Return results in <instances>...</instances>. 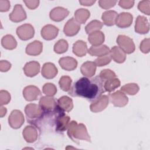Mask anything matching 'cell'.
Here are the masks:
<instances>
[{
  "label": "cell",
  "mask_w": 150,
  "mask_h": 150,
  "mask_svg": "<svg viewBox=\"0 0 150 150\" xmlns=\"http://www.w3.org/2000/svg\"><path fill=\"white\" fill-rule=\"evenodd\" d=\"M109 98L106 95L101 96V97L95 103H92L90 106V110L93 112H98L104 110L108 104Z\"/></svg>",
  "instance_id": "cell-17"
},
{
  "label": "cell",
  "mask_w": 150,
  "mask_h": 150,
  "mask_svg": "<svg viewBox=\"0 0 150 150\" xmlns=\"http://www.w3.org/2000/svg\"><path fill=\"white\" fill-rule=\"evenodd\" d=\"M2 46L8 50H12L16 48L17 42L15 39L11 35H7L4 36L1 40Z\"/></svg>",
  "instance_id": "cell-31"
},
{
  "label": "cell",
  "mask_w": 150,
  "mask_h": 150,
  "mask_svg": "<svg viewBox=\"0 0 150 150\" xmlns=\"http://www.w3.org/2000/svg\"><path fill=\"white\" fill-rule=\"evenodd\" d=\"M117 3V1H99L98 4L100 7L107 9L114 6Z\"/></svg>",
  "instance_id": "cell-42"
},
{
  "label": "cell",
  "mask_w": 150,
  "mask_h": 150,
  "mask_svg": "<svg viewBox=\"0 0 150 150\" xmlns=\"http://www.w3.org/2000/svg\"><path fill=\"white\" fill-rule=\"evenodd\" d=\"M39 70L40 64L35 61H31L27 63L23 67V71L25 75L30 77L35 76L39 73Z\"/></svg>",
  "instance_id": "cell-18"
},
{
  "label": "cell",
  "mask_w": 150,
  "mask_h": 150,
  "mask_svg": "<svg viewBox=\"0 0 150 150\" xmlns=\"http://www.w3.org/2000/svg\"><path fill=\"white\" fill-rule=\"evenodd\" d=\"M71 79L69 76H63L60 78L59 84L62 90L64 91H69L71 88Z\"/></svg>",
  "instance_id": "cell-35"
},
{
  "label": "cell",
  "mask_w": 150,
  "mask_h": 150,
  "mask_svg": "<svg viewBox=\"0 0 150 150\" xmlns=\"http://www.w3.org/2000/svg\"><path fill=\"white\" fill-rule=\"evenodd\" d=\"M57 74V69L55 65L52 63H46L42 69V75L46 79L54 78Z\"/></svg>",
  "instance_id": "cell-20"
},
{
  "label": "cell",
  "mask_w": 150,
  "mask_h": 150,
  "mask_svg": "<svg viewBox=\"0 0 150 150\" xmlns=\"http://www.w3.org/2000/svg\"><path fill=\"white\" fill-rule=\"evenodd\" d=\"M134 1H120L119 5L125 9H129L134 6Z\"/></svg>",
  "instance_id": "cell-44"
},
{
  "label": "cell",
  "mask_w": 150,
  "mask_h": 150,
  "mask_svg": "<svg viewBox=\"0 0 150 150\" xmlns=\"http://www.w3.org/2000/svg\"><path fill=\"white\" fill-rule=\"evenodd\" d=\"M111 60V57L110 54H108L103 56L98 57L95 60L94 62L95 63L96 66L101 67L110 63Z\"/></svg>",
  "instance_id": "cell-38"
},
{
  "label": "cell",
  "mask_w": 150,
  "mask_h": 150,
  "mask_svg": "<svg viewBox=\"0 0 150 150\" xmlns=\"http://www.w3.org/2000/svg\"><path fill=\"white\" fill-rule=\"evenodd\" d=\"M60 67L67 71H71L74 70L77 66V60L71 57H65L60 58L59 60Z\"/></svg>",
  "instance_id": "cell-19"
},
{
  "label": "cell",
  "mask_w": 150,
  "mask_h": 150,
  "mask_svg": "<svg viewBox=\"0 0 150 150\" xmlns=\"http://www.w3.org/2000/svg\"><path fill=\"white\" fill-rule=\"evenodd\" d=\"M69 121L70 117L66 115L65 113L58 115L55 118L56 131L57 132H64L68 128Z\"/></svg>",
  "instance_id": "cell-15"
},
{
  "label": "cell",
  "mask_w": 150,
  "mask_h": 150,
  "mask_svg": "<svg viewBox=\"0 0 150 150\" xmlns=\"http://www.w3.org/2000/svg\"><path fill=\"white\" fill-rule=\"evenodd\" d=\"M149 3L150 1L149 0L139 2L138 5V9L147 15H149Z\"/></svg>",
  "instance_id": "cell-40"
},
{
  "label": "cell",
  "mask_w": 150,
  "mask_h": 150,
  "mask_svg": "<svg viewBox=\"0 0 150 150\" xmlns=\"http://www.w3.org/2000/svg\"><path fill=\"white\" fill-rule=\"evenodd\" d=\"M69 11L62 7H56L53 9L50 12V18L55 22H60L63 21L68 16Z\"/></svg>",
  "instance_id": "cell-16"
},
{
  "label": "cell",
  "mask_w": 150,
  "mask_h": 150,
  "mask_svg": "<svg viewBox=\"0 0 150 150\" xmlns=\"http://www.w3.org/2000/svg\"><path fill=\"white\" fill-rule=\"evenodd\" d=\"M81 5L84 6H91L96 2V1H79Z\"/></svg>",
  "instance_id": "cell-48"
},
{
  "label": "cell",
  "mask_w": 150,
  "mask_h": 150,
  "mask_svg": "<svg viewBox=\"0 0 150 150\" xmlns=\"http://www.w3.org/2000/svg\"><path fill=\"white\" fill-rule=\"evenodd\" d=\"M133 16L128 12H122L118 14L117 16L115 23L121 28H125L129 27L132 22Z\"/></svg>",
  "instance_id": "cell-11"
},
{
  "label": "cell",
  "mask_w": 150,
  "mask_h": 150,
  "mask_svg": "<svg viewBox=\"0 0 150 150\" xmlns=\"http://www.w3.org/2000/svg\"><path fill=\"white\" fill-rule=\"evenodd\" d=\"M41 91L39 88L35 86L30 85L26 86L23 90V96L25 99L28 101L38 100Z\"/></svg>",
  "instance_id": "cell-10"
},
{
  "label": "cell",
  "mask_w": 150,
  "mask_h": 150,
  "mask_svg": "<svg viewBox=\"0 0 150 150\" xmlns=\"http://www.w3.org/2000/svg\"><path fill=\"white\" fill-rule=\"evenodd\" d=\"M90 13L86 9H79L74 13V19L79 23H84L88 18L90 17Z\"/></svg>",
  "instance_id": "cell-30"
},
{
  "label": "cell",
  "mask_w": 150,
  "mask_h": 150,
  "mask_svg": "<svg viewBox=\"0 0 150 150\" xmlns=\"http://www.w3.org/2000/svg\"><path fill=\"white\" fill-rule=\"evenodd\" d=\"M9 125L14 129L20 128L24 123V117L22 112L18 110H13L8 118Z\"/></svg>",
  "instance_id": "cell-8"
},
{
  "label": "cell",
  "mask_w": 150,
  "mask_h": 150,
  "mask_svg": "<svg viewBox=\"0 0 150 150\" xmlns=\"http://www.w3.org/2000/svg\"><path fill=\"white\" fill-rule=\"evenodd\" d=\"M25 112L28 122L34 125H37L45 115L39 105L33 103L29 104L25 107Z\"/></svg>",
  "instance_id": "cell-4"
},
{
  "label": "cell",
  "mask_w": 150,
  "mask_h": 150,
  "mask_svg": "<svg viewBox=\"0 0 150 150\" xmlns=\"http://www.w3.org/2000/svg\"><path fill=\"white\" fill-rule=\"evenodd\" d=\"M67 135L74 142L79 140L91 141L86 126L83 124H78L76 121H71L67 128Z\"/></svg>",
  "instance_id": "cell-2"
},
{
  "label": "cell",
  "mask_w": 150,
  "mask_h": 150,
  "mask_svg": "<svg viewBox=\"0 0 150 150\" xmlns=\"http://www.w3.org/2000/svg\"><path fill=\"white\" fill-rule=\"evenodd\" d=\"M80 70L84 76L87 77H91L96 73V65L94 62L87 61L81 65Z\"/></svg>",
  "instance_id": "cell-26"
},
{
  "label": "cell",
  "mask_w": 150,
  "mask_h": 150,
  "mask_svg": "<svg viewBox=\"0 0 150 150\" xmlns=\"http://www.w3.org/2000/svg\"><path fill=\"white\" fill-rule=\"evenodd\" d=\"M42 43L39 40H35L27 45L26 47V53L30 56H37L42 53Z\"/></svg>",
  "instance_id": "cell-21"
},
{
  "label": "cell",
  "mask_w": 150,
  "mask_h": 150,
  "mask_svg": "<svg viewBox=\"0 0 150 150\" xmlns=\"http://www.w3.org/2000/svg\"><path fill=\"white\" fill-rule=\"evenodd\" d=\"M80 29V23H79L74 18H71L64 25L63 32L67 36H73L79 32Z\"/></svg>",
  "instance_id": "cell-9"
},
{
  "label": "cell",
  "mask_w": 150,
  "mask_h": 150,
  "mask_svg": "<svg viewBox=\"0 0 150 150\" xmlns=\"http://www.w3.org/2000/svg\"><path fill=\"white\" fill-rule=\"evenodd\" d=\"M25 141L29 143L35 142L38 138V131L33 126H26L22 132Z\"/></svg>",
  "instance_id": "cell-23"
},
{
  "label": "cell",
  "mask_w": 150,
  "mask_h": 150,
  "mask_svg": "<svg viewBox=\"0 0 150 150\" xmlns=\"http://www.w3.org/2000/svg\"><path fill=\"white\" fill-rule=\"evenodd\" d=\"M11 100L10 94L5 90H1L0 92V104L1 105L7 104Z\"/></svg>",
  "instance_id": "cell-41"
},
{
  "label": "cell",
  "mask_w": 150,
  "mask_h": 150,
  "mask_svg": "<svg viewBox=\"0 0 150 150\" xmlns=\"http://www.w3.org/2000/svg\"><path fill=\"white\" fill-rule=\"evenodd\" d=\"M9 19L13 22H19L26 18V14L21 4H16L13 11L9 14Z\"/></svg>",
  "instance_id": "cell-12"
},
{
  "label": "cell",
  "mask_w": 150,
  "mask_h": 150,
  "mask_svg": "<svg viewBox=\"0 0 150 150\" xmlns=\"http://www.w3.org/2000/svg\"><path fill=\"white\" fill-rule=\"evenodd\" d=\"M57 102L59 108L63 112H70L73 108V101L67 96H62Z\"/></svg>",
  "instance_id": "cell-22"
},
{
  "label": "cell",
  "mask_w": 150,
  "mask_h": 150,
  "mask_svg": "<svg viewBox=\"0 0 150 150\" xmlns=\"http://www.w3.org/2000/svg\"><path fill=\"white\" fill-rule=\"evenodd\" d=\"M120 81L118 79L114 78L107 80L104 83V87L105 91L111 92L120 86Z\"/></svg>",
  "instance_id": "cell-33"
},
{
  "label": "cell",
  "mask_w": 150,
  "mask_h": 150,
  "mask_svg": "<svg viewBox=\"0 0 150 150\" xmlns=\"http://www.w3.org/2000/svg\"><path fill=\"white\" fill-rule=\"evenodd\" d=\"M68 49V43L64 39L59 40L54 46V51L58 54L66 52Z\"/></svg>",
  "instance_id": "cell-36"
},
{
  "label": "cell",
  "mask_w": 150,
  "mask_h": 150,
  "mask_svg": "<svg viewBox=\"0 0 150 150\" xmlns=\"http://www.w3.org/2000/svg\"><path fill=\"white\" fill-rule=\"evenodd\" d=\"M23 2L25 3L26 6L30 9L36 8L39 4V1H23Z\"/></svg>",
  "instance_id": "cell-45"
},
{
  "label": "cell",
  "mask_w": 150,
  "mask_h": 150,
  "mask_svg": "<svg viewBox=\"0 0 150 150\" xmlns=\"http://www.w3.org/2000/svg\"><path fill=\"white\" fill-rule=\"evenodd\" d=\"M117 43L125 53L131 54L135 50V47L132 39L127 36L118 35L117 39Z\"/></svg>",
  "instance_id": "cell-5"
},
{
  "label": "cell",
  "mask_w": 150,
  "mask_h": 150,
  "mask_svg": "<svg viewBox=\"0 0 150 150\" xmlns=\"http://www.w3.org/2000/svg\"><path fill=\"white\" fill-rule=\"evenodd\" d=\"M110 49L106 45L92 46L88 49V53L93 56L100 57L110 53Z\"/></svg>",
  "instance_id": "cell-25"
},
{
  "label": "cell",
  "mask_w": 150,
  "mask_h": 150,
  "mask_svg": "<svg viewBox=\"0 0 150 150\" xmlns=\"http://www.w3.org/2000/svg\"><path fill=\"white\" fill-rule=\"evenodd\" d=\"M6 113V109L5 107H1V117H3L4 115H5Z\"/></svg>",
  "instance_id": "cell-49"
},
{
  "label": "cell",
  "mask_w": 150,
  "mask_h": 150,
  "mask_svg": "<svg viewBox=\"0 0 150 150\" xmlns=\"http://www.w3.org/2000/svg\"><path fill=\"white\" fill-rule=\"evenodd\" d=\"M10 8V2L8 1H0V11L6 12Z\"/></svg>",
  "instance_id": "cell-47"
},
{
  "label": "cell",
  "mask_w": 150,
  "mask_h": 150,
  "mask_svg": "<svg viewBox=\"0 0 150 150\" xmlns=\"http://www.w3.org/2000/svg\"><path fill=\"white\" fill-rule=\"evenodd\" d=\"M108 98L114 106L118 107L125 106L128 101V97L121 90H118L114 93L110 94Z\"/></svg>",
  "instance_id": "cell-6"
},
{
  "label": "cell",
  "mask_w": 150,
  "mask_h": 150,
  "mask_svg": "<svg viewBox=\"0 0 150 150\" xmlns=\"http://www.w3.org/2000/svg\"><path fill=\"white\" fill-rule=\"evenodd\" d=\"M140 50L144 53H148L149 52V39L146 38L144 39L140 44Z\"/></svg>",
  "instance_id": "cell-43"
},
{
  "label": "cell",
  "mask_w": 150,
  "mask_h": 150,
  "mask_svg": "<svg viewBox=\"0 0 150 150\" xmlns=\"http://www.w3.org/2000/svg\"><path fill=\"white\" fill-rule=\"evenodd\" d=\"M103 27V23L97 20H94L90 22L85 27L86 32L87 34L90 35L93 32L99 31Z\"/></svg>",
  "instance_id": "cell-32"
},
{
  "label": "cell",
  "mask_w": 150,
  "mask_h": 150,
  "mask_svg": "<svg viewBox=\"0 0 150 150\" xmlns=\"http://www.w3.org/2000/svg\"><path fill=\"white\" fill-rule=\"evenodd\" d=\"M39 106L44 114L48 116H57L60 114L65 113L59 108L56 99L51 97H42L39 100Z\"/></svg>",
  "instance_id": "cell-3"
},
{
  "label": "cell",
  "mask_w": 150,
  "mask_h": 150,
  "mask_svg": "<svg viewBox=\"0 0 150 150\" xmlns=\"http://www.w3.org/2000/svg\"><path fill=\"white\" fill-rule=\"evenodd\" d=\"M73 52L78 57H83L88 52L87 44L83 40H78L73 44Z\"/></svg>",
  "instance_id": "cell-27"
},
{
  "label": "cell",
  "mask_w": 150,
  "mask_h": 150,
  "mask_svg": "<svg viewBox=\"0 0 150 150\" xmlns=\"http://www.w3.org/2000/svg\"><path fill=\"white\" fill-rule=\"evenodd\" d=\"M99 76L104 83V81L107 80H109L110 79L115 78L116 74L114 71L110 69H105L100 72Z\"/></svg>",
  "instance_id": "cell-39"
},
{
  "label": "cell",
  "mask_w": 150,
  "mask_h": 150,
  "mask_svg": "<svg viewBox=\"0 0 150 150\" xmlns=\"http://www.w3.org/2000/svg\"><path fill=\"white\" fill-rule=\"evenodd\" d=\"M117 15L118 14L115 11L110 10L104 12L102 15L101 18L105 25L110 26L115 24Z\"/></svg>",
  "instance_id": "cell-28"
},
{
  "label": "cell",
  "mask_w": 150,
  "mask_h": 150,
  "mask_svg": "<svg viewBox=\"0 0 150 150\" xmlns=\"http://www.w3.org/2000/svg\"><path fill=\"white\" fill-rule=\"evenodd\" d=\"M149 26L148 19L143 16H138L137 18L135 31L139 34H145L149 32Z\"/></svg>",
  "instance_id": "cell-13"
},
{
  "label": "cell",
  "mask_w": 150,
  "mask_h": 150,
  "mask_svg": "<svg viewBox=\"0 0 150 150\" xmlns=\"http://www.w3.org/2000/svg\"><path fill=\"white\" fill-rule=\"evenodd\" d=\"M104 81L99 76L93 78L82 77L73 84L69 91L72 97H80L92 103L97 101L105 92Z\"/></svg>",
  "instance_id": "cell-1"
},
{
  "label": "cell",
  "mask_w": 150,
  "mask_h": 150,
  "mask_svg": "<svg viewBox=\"0 0 150 150\" xmlns=\"http://www.w3.org/2000/svg\"><path fill=\"white\" fill-rule=\"evenodd\" d=\"M59 29L52 25H45L41 30L42 38L47 40L54 39L58 35Z\"/></svg>",
  "instance_id": "cell-14"
},
{
  "label": "cell",
  "mask_w": 150,
  "mask_h": 150,
  "mask_svg": "<svg viewBox=\"0 0 150 150\" xmlns=\"http://www.w3.org/2000/svg\"><path fill=\"white\" fill-rule=\"evenodd\" d=\"M11 67V64L6 60H1L0 63V69L2 72L8 71Z\"/></svg>",
  "instance_id": "cell-46"
},
{
  "label": "cell",
  "mask_w": 150,
  "mask_h": 150,
  "mask_svg": "<svg viewBox=\"0 0 150 150\" xmlns=\"http://www.w3.org/2000/svg\"><path fill=\"white\" fill-rule=\"evenodd\" d=\"M16 34L21 40H27L33 37L35 30L32 25L26 23L18 27Z\"/></svg>",
  "instance_id": "cell-7"
},
{
  "label": "cell",
  "mask_w": 150,
  "mask_h": 150,
  "mask_svg": "<svg viewBox=\"0 0 150 150\" xmlns=\"http://www.w3.org/2000/svg\"><path fill=\"white\" fill-rule=\"evenodd\" d=\"M139 90V86L135 83H129L124 85L121 88L123 93H125L129 95L136 94Z\"/></svg>",
  "instance_id": "cell-34"
},
{
  "label": "cell",
  "mask_w": 150,
  "mask_h": 150,
  "mask_svg": "<svg viewBox=\"0 0 150 150\" xmlns=\"http://www.w3.org/2000/svg\"><path fill=\"white\" fill-rule=\"evenodd\" d=\"M43 93L49 97H52L55 95L57 92V88L55 85L52 83H46L42 88Z\"/></svg>",
  "instance_id": "cell-37"
},
{
  "label": "cell",
  "mask_w": 150,
  "mask_h": 150,
  "mask_svg": "<svg viewBox=\"0 0 150 150\" xmlns=\"http://www.w3.org/2000/svg\"><path fill=\"white\" fill-rule=\"evenodd\" d=\"M88 40L93 46H99L104 41V35L102 32L97 31L90 34Z\"/></svg>",
  "instance_id": "cell-29"
},
{
  "label": "cell",
  "mask_w": 150,
  "mask_h": 150,
  "mask_svg": "<svg viewBox=\"0 0 150 150\" xmlns=\"http://www.w3.org/2000/svg\"><path fill=\"white\" fill-rule=\"evenodd\" d=\"M111 59L117 63H122L126 59V53L118 46H114L110 51Z\"/></svg>",
  "instance_id": "cell-24"
}]
</instances>
